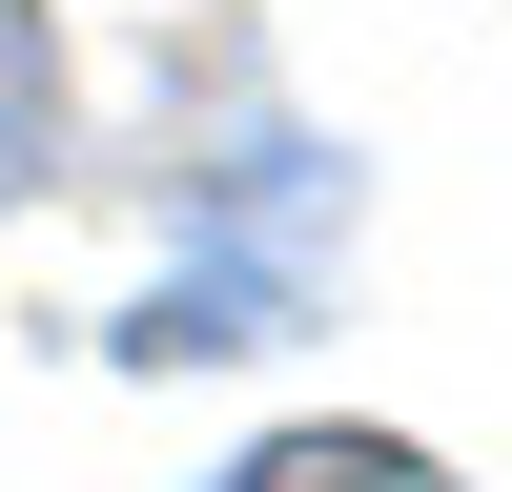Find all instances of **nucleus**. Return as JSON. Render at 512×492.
<instances>
[{
    "label": "nucleus",
    "instance_id": "nucleus-1",
    "mask_svg": "<svg viewBox=\"0 0 512 492\" xmlns=\"http://www.w3.org/2000/svg\"><path fill=\"white\" fill-rule=\"evenodd\" d=\"M62 164V21L41 0H0V205Z\"/></svg>",
    "mask_w": 512,
    "mask_h": 492
},
{
    "label": "nucleus",
    "instance_id": "nucleus-2",
    "mask_svg": "<svg viewBox=\"0 0 512 492\" xmlns=\"http://www.w3.org/2000/svg\"><path fill=\"white\" fill-rule=\"evenodd\" d=\"M226 492H451L431 451H390V431H267Z\"/></svg>",
    "mask_w": 512,
    "mask_h": 492
}]
</instances>
